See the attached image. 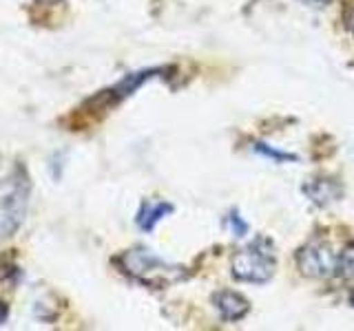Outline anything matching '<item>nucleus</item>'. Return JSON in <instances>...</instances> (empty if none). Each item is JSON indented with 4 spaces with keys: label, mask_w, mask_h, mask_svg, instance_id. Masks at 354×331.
<instances>
[{
    "label": "nucleus",
    "mask_w": 354,
    "mask_h": 331,
    "mask_svg": "<svg viewBox=\"0 0 354 331\" xmlns=\"http://www.w3.org/2000/svg\"><path fill=\"white\" fill-rule=\"evenodd\" d=\"M257 150H259V152H263L266 157H272L274 161H286V159H295L292 154H286V152H277V150H272V148H266L263 143H257Z\"/></svg>",
    "instance_id": "1a4fd4ad"
},
{
    "label": "nucleus",
    "mask_w": 354,
    "mask_h": 331,
    "mask_svg": "<svg viewBox=\"0 0 354 331\" xmlns=\"http://www.w3.org/2000/svg\"><path fill=\"white\" fill-rule=\"evenodd\" d=\"M120 263H122V270L129 276H133L136 281L149 287H155V290L171 287L188 276L186 268H182V265L166 263L164 259L155 257L151 250H144V248L124 252L120 257Z\"/></svg>",
    "instance_id": "f257e3e1"
},
{
    "label": "nucleus",
    "mask_w": 354,
    "mask_h": 331,
    "mask_svg": "<svg viewBox=\"0 0 354 331\" xmlns=\"http://www.w3.org/2000/svg\"><path fill=\"white\" fill-rule=\"evenodd\" d=\"M40 3H53V0H40Z\"/></svg>",
    "instance_id": "4468645a"
},
{
    "label": "nucleus",
    "mask_w": 354,
    "mask_h": 331,
    "mask_svg": "<svg viewBox=\"0 0 354 331\" xmlns=\"http://www.w3.org/2000/svg\"><path fill=\"white\" fill-rule=\"evenodd\" d=\"M3 305V303H0ZM5 316H7V312H5V307H0V325H3V320H5Z\"/></svg>",
    "instance_id": "ddd939ff"
},
{
    "label": "nucleus",
    "mask_w": 354,
    "mask_h": 331,
    "mask_svg": "<svg viewBox=\"0 0 354 331\" xmlns=\"http://www.w3.org/2000/svg\"><path fill=\"white\" fill-rule=\"evenodd\" d=\"M29 203V179L22 166L11 172L0 185V232L11 237L22 225Z\"/></svg>",
    "instance_id": "f03ea898"
},
{
    "label": "nucleus",
    "mask_w": 354,
    "mask_h": 331,
    "mask_svg": "<svg viewBox=\"0 0 354 331\" xmlns=\"http://www.w3.org/2000/svg\"><path fill=\"white\" fill-rule=\"evenodd\" d=\"M232 276L241 283H268L274 274L272 245L266 239H257L246 250H241L232 259Z\"/></svg>",
    "instance_id": "7ed1b4c3"
},
{
    "label": "nucleus",
    "mask_w": 354,
    "mask_h": 331,
    "mask_svg": "<svg viewBox=\"0 0 354 331\" xmlns=\"http://www.w3.org/2000/svg\"><path fill=\"white\" fill-rule=\"evenodd\" d=\"M297 265L308 279H330L337 270V257L328 243L313 241L297 252Z\"/></svg>",
    "instance_id": "20e7f679"
},
{
    "label": "nucleus",
    "mask_w": 354,
    "mask_h": 331,
    "mask_svg": "<svg viewBox=\"0 0 354 331\" xmlns=\"http://www.w3.org/2000/svg\"><path fill=\"white\" fill-rule=\"evenodd\" d=\"M304 5H310V7H326L330 0H301Z\"/></svg>",
    "instance_id": "f8f14e48"
},
{
    "label": "nucleus",
    "mask_w": 354,
    "mask_h": 331,
    "mask_svg": "<svg viewBox=\"0 0 354 331\" xmlns=\"http://www.w3.org/2000/svg\"><path fill=\"white\" fill-rule=\"evenodd\" d=\"M335 276H339V279H354V243H348L339 252Z\"/></svg>",
    "instance_id": "6e6552de"
},
{
    "label": "nucleus",
    "mask_w": 354,
    "mask_h": 331,
    "mask_svg": "<svg viewBox=\"0 0 354 331\" xmlns=\"http://www.w3.org/2000/svg\"><path fill=\"white\" fill-rule=\"evenodd\" d=\"M173 212V205L164 203V201H158V203H144L140 214H138V225L144 230V232H151L155 225L160 223V221Z\"/></svg>",
    "instance_id": "0eeeda50"
},
{
    "label": "nucleus",
    "mask_w": 354,
    "mask_h": 331,
    "mask_svg": "<svg viewBox=\"0 0 354 331\" xmlns=\"http://www.w3.org/2000/svg\"><path fill=\"white\" fill-rule=\"evenodd\" d=\"M352 305H354V296H352Z\"/></svg>",
    "instance_id": "2eb2a0df"
},
{
    "label": "nucleus",
    "mask_w": 354,
    "mask_h": 331,
    "mask_svg": "<svg viewBox=\"0 0 354 331\" xmlns=\"http://www.w3.org/2000/svg\"><path fill=\"white\" fill-rule=\"evenodd\" d=\"M213 303L217 307L221 320H226V323H237V320H241L250 312V305H248L246 298H243L241 294H237V292H230V290L215 294Z\"/></svg>",
    "instance_id": "39448f33"
},
{
    "label": "nucleus",
    "mask_w": 354,
    "mask_h": 331,
    "mask_svg": "<svg viewBox=\"0 0 354 331\" xmlns=\"http://www.w3.org/2000/svg\"><path fill=\"white\" fill-rule=\"evenodd\" d=\"M230 228H232V232H235V237H243L248 232V225L243 223V221L237 217V214H232L230 217Z\"/></svg>",
    "instance_id": "9d476101"
},
{
    "label": "nucleus",
    "mask_w": 354,
    "mask_h": 331,
    "mask_svg": "<svg viewBox=\"0 0 354 331\" xmlns=\"http://www.w3.org/2000/svg\"><path fill=\"white\" fill-rule=\"evenodd\" d=\"M346 27L352 31V36H354V7H350L346 11Z\"/></svg>",
    "instance_id": "9b49d317"
},
{
    "label": "nucleus",
    "mask_w": 354,
    "mask_h": 331,
    "mask_svg": "<svg viewBox=\"0 0 354 331\" xmlns=\"http://www.w3.org/2000/svg\"><path fill=\"white\" fill-rule=\"evenodd\" d=\"M304 192L310 197V201L317 205H330L341 197V188L330 179H313L304 185Z\"/></svg>",
    "instance_id": "423d86ee"
}]
</instances>
